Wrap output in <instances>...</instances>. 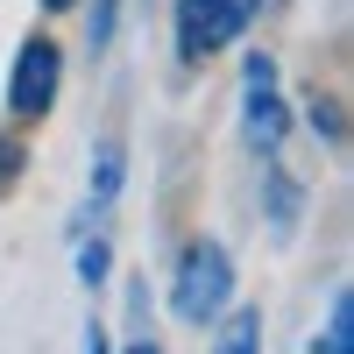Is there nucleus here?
<instances>
[{
  "instance_id": "obj_6",
  "label": "nucleus",
  "mask_w": 354,
  "mask_h": 354,
  "mask_svg": "<svg viewBox=\"0 0 354 354\" xmlns=\"http://www.w3.org/2000/svg\"><path fill=\"white\" fill-rule=\"evenodd\" d=\"M298 220H305V185L283 163H262V227H270V241H290Z\"/></svg>"
},
{
  "instance_id": "obj_13",
  "label": "nucleus",
  "mask_w": 354,
  "mask_h": 354,
  "mask_svg": "<svg viewBox=\"0 0 354 354\" xmlns=\"http://www.w3.org/2000/svg\"><path fill=\"white\" fill-rule=\"evenodd\" d=\"M78 354H113V333L100 326V319H85V340H78Z\"/></svg>"
},
{
  "instance_id": "obj_5",
  "label": "nucleus",
  "mask_w": 354,
  "mask_h": 354,
  "mask_svg": "<svg viewBox=\"0 0 354 354\" xmlns=\"http://www.w3.org/2000/svg\"><path fill=\"white\" fill-rule=\"evenodd\" d=\"M128 192V142L121 135H100L93 142V163H85V220H106Z\"/></svg>"
},
{
  "instance_id": "obj_11",
  "label": "nucleus",
  "mask_w": 354,
  "mask_h": 354,
  "mask_svg": "<svg viewBox=\"0 0 354 354\" xmlns=\"http://www.w3.org/2000/svg\"><path fill=\"white\" fill-rule=\"evenodd\" d=\"M71 270H78V283H85V290H100V283L113 277V241H106V234H85Z\"/></svg>"
},
{
  "instance_id": "obj_7",
  "label": "nucleus",
  "mask_w": 354,
  "mask_h": 354,
  "mask_svg": "<svg viewBox=\"0 0 354 354\" xmlns=\"http://www.w3.org/2000/svg\"><path fill=\"white\" fill-rule=\"evenodd\" d=\"M213 354H262V312L255 305H227L213 319Z\"/></svg>"
},
{
  "instance_id": "obj_2",
  "label": "nucleus",
  "mask_w": 354,
  "mask_h": 354,
  "mask_svg": "<svg viewBox=\"0 0 354 354\" xmlns=\"http://www.w3.org/2000/svg\"><path fill=\"white\" fill-rule=\"evenodd\" d=\"M255 0H170V43L177 64H213L220 50H234L255 28Z\"/></svg>"
},
{
  "instance_id": "obj_9",
  "label": "nucleus",
  "mask_w": 354,
  "mask_h": 354,
  "mask_svg": "<svg viewBox=\"0 0 354 354\" xmlns=\"http://www.w3.org/2000/svg\"><path fill=\"white\" fill-rule=\"evenodd\" d=\"M305 121H312V135L326 142V149H347V106H340V93L312 85V100H305Z\"/></svg>"
},
{
  "instance_id": "obj_8",
  "label": "nucleus",
  "mask_w": 354,
  "mask_h": 354,
  "mask_svg": "<svg viewBox=\"0 0 354 354\" xmlns=\"http://www.w3.org/2000/svg\"><path fill=\"white\" fill-rule=\"evenodd\" d=\"M312 354H354V290H347V283H333L326 326L312 333Z\"/></svg>"
},
{
  "instance_id": "obj_14",
  "label": "nucleus",
  "mask_w": 354,
  "mask_h": 354,
  "mask_svg": "<svg viewBox=\"0 0 354 354\" xmlns=\"http://www.w3.org/2000/svg\"><path fill=\"white\" fill-rule=\"evenodd\" d=\"M113 354H163V347H156V340H149V333H135V340H128V347H113Z\"/></svg>"
},
{
  "instance_id": "obj_4",
  "label": "nucleus",
  "mask_w": 354,
  "mask_h": 354,
  "mask_svg": "<svg viewBox=\"0 0 354 354\" xmlns=\"http://www.w3.org/2000/svg\"><path fill=\"white\" fill-rule=\"evenodd\" d=\"M57 93H64V43H57L50 28H36V36H21L15 64H8V121L15 128L50 121Z\"/></svg>"
},
{
  "instance_id": "obj_12",
  "label": "nucleus",
  "mask_w": 354,
  "mask_h": 354,
  "mask_svg": "<svg viewBox=\"0 0 354 354\" xmlns=\"http://www.w3.org/2000/svg\"><path fill=\"white\" fill-rule=\"evenodd\" d=\"M21 170H28V142H21L15 128H0V198L21 185Z\"/></svg>"
},
{
  "instance_id": "obj_3",
  "label": "nucleus",
  "mask_w": 354,
  "mask_h": 354,
  "mask_svg": "<svg viewBox=\"0 0 354 354\" xmlns=\"http://www.w3.org/2000/svg\"><path fill=\"white\" fill-rule=\"evenodd\" d=\"M241 135H248L255 163H283L290 100H283V78H277V57L270 50H248L241 57Z\"/></svg>"
},
{
  "instance_id": "obj_15",
  "label": "nucleus",
  "mask_w": 354,
  "mask_h": 354,
  "mask_svg": "<svg viewBox=\"0 0 354 354\" xmlns=\"http://www.w3.org/2000/svg\"><path fill=\"white\" fill-rule=\"evenodd\" d=\"M36 8H43V15H71L78 0H36Z\"/></svg>"
},
{
  "instance_id": "obj_10",
  "label": "nucleus",
  "mask_w": 354,
  "mask_h": 354,
  "mask_svg": "<svg viewBox=\"0 0 354 354\" xmlns=\"http://www.w3.org/2000/svg\"><path fill=\"white\" fill-rule=\"evenodd\" d=\"M78 8H85V57L100 64V57L113 50V36H121V8L128 0H78Z\"/></svg>"
},
{
  "instance_id": "obj_1",
  "label": "nucleus",
  "mask_w": 354,
  "mask_h": 354,
  "mask_svg": "<svg viewBox=\"0 0 354 354\" xmlns=\"http://www.w3.org/2000/svg\"><path fill=\"white\" fill-rule=\"evenodd\" d=\"M234 290H241V270H234V255L213 241V234H192V241L170 255V319L213 326V319L234 305Z\"/></svg>"
}]
</instances>
